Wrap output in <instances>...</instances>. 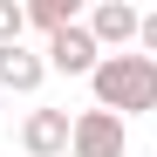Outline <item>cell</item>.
Segmentation results:
<instances>
[{
    "mask_svg": "<svg viewBox=\"0 0 157 157\" xmlns=\"http://www.w3.org/2000/svg\"><path fill=\"white\" fill-rule=\"evenodd\" d=\"M89 89H96V109L144 116V109H157V62L150 55H102V68L89 75Z\"/></svg>",
    "mask_w": 157,
    "mask_h": 157,
    "instance_id": "1",
    "label": "cell"
},
{
    "mask_svg": "<svg viewBox=\"0 0 157 157\" xmlns=\"http://www.w3.org/2000/svg\"><path fill=\"white\" fill-rule=\"evenodd\" d=\"M48 68H62V75H96L102 68V41L89 34V21H75V28H62V34H48Z\"/></svg>",
    "mask_w": 157,
    "mask_h": 157,
    "instance_id": "2",
    "label": "cell"
},
{
    "mask_svg": "<svg viewBox=\"0 0 157 157\" xmlns=\"http://www.w3.org/2000/svg\"><path fill=\"white\" fill-rule=\"evenodd\" d=\"M21 150H28V157H62V150H75V116H68V109H28Z\"/></svg>",
    "mask_w": 157,
    "mask_h": 157,
    "instance_id": "3",
    "label": "cell"
},
{
    "mask_svg": "<svg viewBox=\"0 0 157 157\" xmlns=\"http://www.w3.org/2000/svg\"><path fill=\"white\" fill-rule=\"evenodd\" d=\"M89 34L102 41V55H130V41H144V14L130 0H102L89 14Z\"/></svg>",
    "mask_w": 157,
    "mask_h": 157,
    "instance_id": "4",
    "label": "cell"
},
{
    "mask_svg": "<svg viewBox=\"0 0 157 157\" xmlns=\"http://www.w3.org/2000/svg\"><path fill=\"white\" fill-rule=\"evenodd\" d=\"M75 157H123V116L82 109L75 116Z\"/></svg>",
    "mask_w": 157,
    "mask_h": 157,
    "instance_id": "5",
    "label": "cell"
},
{
    "mask_svg": "<svg viewBox=\"0 0 157 157\" xmlns=\"http://www.w3.org/2000/svg\"><path fill=\"white\" fill-rule=\"evenodd\" d=\"M41 75H48V55H28V48H0V89L34 96V89H41Z\"/></svg>",
    "mask_w": 157,
    "mask_h": 157,
    "instance_id": "6",
    "label": "cell"
},
{
    "mask_svg": "<svg viewBox=\"0 0 157 157\" xmlns=\"http://www.w3.org/2000/svg\"><path fill=\"white\" fill-rule=\"evenodd\" d=\"M28 28H41V34L75 28V0H28Z\"/></svg>",
    "mask_w": 157,
    "mask_h": 157,
    "instance_id": "7",
    "label": "cell"
},
{
    "mask_svg": "<svg viewBox=\"0 0 157 157\" xmlns=\"http://www.w3.org/2000/svg\"><path fill=\"white\" fill-rule=\"evenodd\" d=\"M21 34H28V7L21 0H0V48H21Z\"/></svg>",
    "mask_w": 157,
    "mask_h": 157,
    "instance_id": "8",
    "label": "cell"
},
{
    "mask_svg": "<svg viewBox=\"0 0 157 157\" xmlns=\"http://www.w3.org/2000/svg\"><path fill=\"white\" fill-rule=\"evenodd\" d=\"M144 55L157 62V14H144Z\"/></svg>",
    "mask_w": 157,
    "mask_h": 157,
    "instance_id": "9",
    "label": "cell"
}]
</instances>
